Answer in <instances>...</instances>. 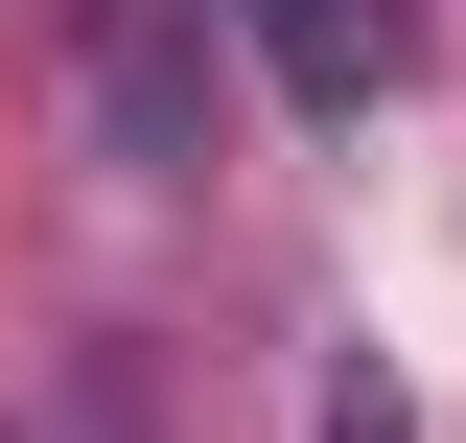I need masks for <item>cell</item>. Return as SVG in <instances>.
I'll use <instances>...</instances> for the list:
<instances>
[{
	"label": "cell",
	"mask_w": 466,
	"mask_h": 443,
	"mask_svg": "<svg viewBox=\"0 0 466 443\" xmlns=\"http://www.w3.org/2000/svg\"><path fill=\"white\" fill-rule=\"evenodd\" d=\"M233 24H257V70H280L303 117H373V94H397V47H420L397 0H233Z\"/></svg>",
	"instance_id": "1"
}]
</instances>
